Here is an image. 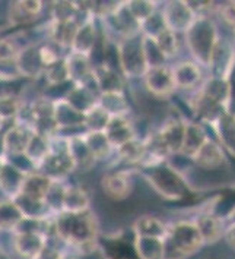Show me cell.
Returning <instances> with one entry per match:
<instances>
[{
  "instance_id": "cell-1",
  "label": "cell",
  "mask_w": 235,
  "mask_h": 259,
  "mask_svg": "<svg viewBox=\"0 0 235 259\" xmlns=\"http://www.w3.org/2000/svg\"><path fill=\"white\" fill-rule=\"evenodd\" d=\"M219 29L209 15H199L184 32V42L197 65L209 69L219 44Z\"/></svg>"
},
{
  "instance_id": "cell-2",
  "label": "cell",
  "mask_w": 235,
  "mask_h": 259,
  "mask_svg": "<svg viewBox=\"0 0 235 259\" xmlns=\"http://www.w3.org/2000/svg\"><path fill=\"white\" fill-rule=\"evenodd\" d=\"M54 229L57 236L81 250L95 243L98 224L95 215L89 211L81 214L58 212L55 214Z\"/></svg>"
},
{
  "instance_id": "cell-3",
  "label": "cell",
  "mask_w": 235,
  "mask_h": 259,
  "mask_svg": "<svg viewBox=\"0 0 235 259\" xmlns=\"http://www.w3.org/2000/svg\"><path fill=\"white\" fill-rule=\"evenodd\" d=\"M162 246L164 259H187L197 253L205 243L194 220H179L168 226Z\"/></svg>"
},
{
  "instance_id": "cell-4",
  "label": "cell",
  "mask_w": 235,
  "mask_h": 259,
  "mask_svg": "<svg viewBox=\"0 0 235 259\" xmlns=\"http://www.w3.org/2000/svg\"><path fill=\"white\" fill-rule=\"evenodd\" d=\"M142 168L146 180L151 183L155 192L159 193L162 198L168 201H181L189 195L190 192L189 182L171 164L164 161L156 165L142 167Z\"/></svg>"
},
{
  "instance_id": "cell-5",
  "label": "cell",
  "mask_w": 235,
  "mask_h": 259,
  "mask_svg": "<svg viewBox=\"0 0 235 259\" xmlns=\"http://www.w3.org/2000/svg\"><path fill=\"white\" fill-rule=\"evenodd\" d=\"M117 60L120 72L126 78H143L149 68L143 52V35L140 32L119 38Z\"/></svg>"
},
{
  "instance_id": "cell-6",
  "label": "cell",
  "mask_w": 235,
  "mask_h": 259,
  "mask_svg": "<svg viewBox=\"0 0 235 259\" xmlns=\"http://www.w3.org/2000/svg\"><path fill=\"white\" fill-rule=\"evenodd\" d=\"M190 160L199 170L206 173H216L226 167L228 154L216 139L209 137Z\"/></svg>"
},
{
  "instance_id": "cell-7",
  "label": "cell",
  "mask_w": 235,
  "mask_h": 259,
  "mask_svg": "<svg viewBox=\"0 0 235 259\" xmlns=\"http://www.w3.org/2000/svg\"><path fill=\"white\" fill-rule=\"evenodd\" d=\"M172 79L175 85V91H193L196 93L203 83V68L197 65L192 59L181 60L171 66Z\"/></svg>"
},
{
  "instance_id": "cell-8",
  "label": "cell",
  "mask_w": 235,
  "mask_h": 259,
  "mask_svg": "<svg viewBox=\"0 0 235 259\" xmlns=\"http://www.w3.org/2000/svg\"><path fill=\"white\" fill-rule=\"evenodd\" d=\"M143 82L148 93L155 98H169L175 93L172 72L168 65L148 69L143 75Z\"/></svg>"
},
{
  "instance_id": "cell-9",
  "label": "cell",
  "mask_w": 235,
  "mask_h": 259,
  "mask_svg": "<svg viewBox=\"0 0 235 259\" xmlns=\"http://www.w3.org/2000/svg\"><path fill=\"white\" fill-rule=\"evenodd\" d=\"M161 15L164 18L166 29L177 34H184L197 18V15L190 9L187 2H166L162 6Z\"/></svg>"
},
{
  "instance_id": "cell-10",
  "label": "cell",
  "mask_w": 235,
  "mask_h": 259,
  "mask_svg": "<svg viewBox=\"0 0 235 259\" xmlns=\"http://www.w3.org/2000/svg\"><path fill=\"white\" fill-rule=\"evenodd\" d=\"M101 189L108 199L114 202H122L132 195L133 182L127 170H114L102 176Z\"/></svg>"
},
{
  "instance_id": "cell-11",
  "label": "cell",
  "mask_w": 235,
  "mask_h": 259,
  "mask_svg": "<svg viewBox=\"0 0 235 259\" xmlns=\"http://www.w3.org/2000/svg\"><path fill=\"white\" fill-rule=\"evenodd\" d=\"M37 171L44 175L51 182H66L72 171H75V164L68 152H48L47 157L38 164Z\"/></svg>"
},
{
  "instance_id": "cell-12",
  "label": "cell",
  "mask_w": 235,
  "mask_h": 259,
  "mask_svg": "<svg viewBox=\"0 0 235 259\" xmlns=\"http://www.w3.org/2000/svg\"><path fill=\"white\" fill-rule=\"evenodd\" d=\"M32 135H34V131H32V127L29 124L19 122L12 123V126L2 134L5 155L24 154Z\"/></svg>"
},
{
  "instance_id": "cell-13",
  "label": "cell",
  "mask_w": 235,
  "mask_h": 259,
  "mask_svg": "<svg viewBox=\"0 0 235 259\" xmlns=\"http://www.w3.org/2000/svg\"><path fill=\"white\" fill-rule=\"evenodd\" d=\"M197 230L200 233L205 245H215L223 239L226 223L221 215L215 214L213 211L200 212L194 220Z\"/></svg>"
},
{
  "instance_id": "cell-14",
  "label": "cell",
  "mask_w": 235,
  "mask_h": 259,
  "mask_svg": "<svg viewBox=\"0 0 235 259\" xmlns=\"http://www.w3.org/2000/svg\"><path fill=\"white\" fill-rule=\"evenodd\" d=\"M65 62H66L68 73H69V81L73 85H86V87L95 85L94 76H92L94 65L91 63V59L88 56L69 52L65 56Z\"/></svg>"
},
{
  "instance_id": "cell-15",
  "label": "cell",
  "mask_w": 235,
  "mask_h": 259,
  "mask_svg": "<svg viewBox=\"0 0 235 259\" xmlns=\"http://www.w3.org/2000/svg\"><path fill=\"white\" fill-rule=\"evenodd\" d=\"M97 44V27H95V18L89 16L85 21L79 22L78 31L75 34V38L72 41L69 52L78 55L91 56L92 50Z\"/></svg>"
},
{
  "instance_id": "cell-16",
  "label": "cell",
  "mask_w": 235,
  "mask_h": 259,
  "mask_svg": "<svg viewBox=\"0 0 235 259\" xmlns=\"http://www.w3.org/2000/svg\"><path fill=\"white\" fill-rule=\"evenodd\" d=\"M94 82L97 87L98 93H125L123 78L122 73L117 72V69L111 66L110 63L104 62L101 65L94 66L92 70Z\"/></svg>"
},
{
  "instance_id": "cell-17",
  "label": "cell",
  "mask_w": 235,
  "mask_h": 259,
  "mask_svg": "<svg viewBox=\"0 0 235 259\" xmlns=\"http://www.w3.org/2000/svg\"><path fill=\"white\" fill-rule=\"evenodd\" d=\"M104 132H105V135L108 138V141L111 142L114 150H117L119 147L125 145L126 142L138 138L135 124L127 116L110 117V122H108Z\"/></svg>"
},
{
  "instance_id": "cell-18",
  "label": "cell",
  "mask_w": 235,
  "mask_h": 259,
  "mask_svg": "<svg viewBox=\"0 0 235 259\" xmlns=\"http://www.w3.org/2000/svg\"><path fill=\"white\" fill-rule=\"evenodd\" d=\"M15 249L25 259H38L47 246V237L38 232H19L15 236Z\"/></svg>"
},
{
  "instance_id": "cell-19",
  "label": "cell",
  "mask_w": 235,
  "mask_h": 259,
  "mask_svg": "<svg viewBox=\"0 0 235 259\" xmlns=\"http://www.w3.org/2000/svg\"><path fill=\"white\" fill-rule=\"evenodd\" d=\"M184 124L186 120L174 116V117H168L162 123L161 129H158V134L162 138L169 155H180L183 137H184Z\"/></svg>"
},
{
  "instance_id": "cell-20",
  "label": "cell",
  "mask_w": 235,
  "mask_h": 259,
  "mask_svg": "<svg viewBox=\"0 0 235 259\" xmlns=\"http://www.w3.org/2000/svg\"><path fill=\"white\" fill-rule=\"evenodd\" d=\"M14 63L16 70L27 78H37L44 72V66L40 57V49L35 46H27L21 49Z\"/></svg>"
},
{
  "instance_id": "cell-21",
  "label": "cell",
  "mask_w": 235,
  "mask_h": 259,
  "mask_svg": "<svg viewBox=\"0 0 235 259\" xmlns=\"http://www.w3.org/2000/svg\"><path fill=\"white\" fill-rule=\"evenodd\" d=\"M210 137L205 127L197 122L186 120L184 124V137H183V145H181L180 155L186 158H192L199 148L206 142V139Z\"/></svg>"
},
{
  "instance_id": "cell-22",
  "label": "cell",
  "mask_w": 235,
  "mask_h": 259,
  "mask_svg": "<svg viewBox=\"0 0 235 259\" xmlns=\"http://www.w3.org/2000/svg\"><path fill=\"white\" fill-rule=\"evenodd\" d=\"M91 206V195L82 186L78 185H66L63 195L62 212L70 214H81L89 211Z\"/></svg>"
},
{
  "instance_id": "cell-23",
  "label": "cell",
  "mask_w": 235,
  "mask_h": 259,
  "mask_svg": "<svg viewBox=\"0 0 235 259\" xmlns=\"http://www.w3.org/2000/svg\"><path fill=\"white\" fill-rule=\"evenodd\" d=\"M42 12V2H12L9 5L8 16L11 24L14 25H24L35 21Z\"/></svg>"
},
{
  "instance_id": "cell-24",
  "label": "cell",
  "mask_w": 235,
  "mask_h": 259,
  "mask_svg": "<svg viewBox=\"0 0 235 259\" xmlns=\"http://www.w3.org/2000/svg\"><path fill=\"white\" fill-rule=\"evenodd\" d=\"M53 117L58 126V132L66 127H76V126L83 127V114L75 109L73 106H70L63 97L58 100H54Z\"/></svg>"
},
{
  "instance_id": "cell-25",
  "label": "cell",
  "mask_w": 235,
  "mask_h": 259,
  "mask_svg": "<svg viewBox=\"0 0 235 259\" xmlns=\"http://www.w3.org/2000/svg\"><path fill=\"white\" fill-rule=\"evenodd\" d=\"M212 127L218 137L216 141L221 144L225 152H229L235 157V114L231 111L223 113Z\"/></svg>"
},
{
  "instance_id": "cell-26",
  "label": "cell",
  "mask_w": 235,
  "mask_h": 259,
  "mask_svg": "<svg viewBox=\"0 0 235 259\" xmlns=\"http://www.w3.org/2000/svg\"><path fill=\"white\" fill-rule=\"evenodd\" d=\"M25 176H27L25 173L19 171L12 164L3 161L0 168V191L9 199H14L22 189Z\"/></svg>"
},
{
  "instance_id": "cell-27",
  "label": "cell",
  "mask_w": 235,
  "mask_h": 259,
  "mask_svg": "<svg viewBox=\"0 0 235 259\" xmlns=\"http://www.w3.org/2000/svg\"><path fill=\"white\" fill-rule=\"evenodd\" d=\"M133 230H135L138 237H149V239L164 240L168 226L162 220L158 219L156 215L146 214V215H142L136 220Z\"/></svg>"
},
{
  "instance_id": "cell-28",
  "label": "cell",
  "mask_w": 235,
  "mask_h": 259,
  "mask_svg": "<svg viewBox=\"0 0 235 259\" xmlns=\"http://www.w3.org/2000/svg\"><path fill=\"white\" fill-rule=\"evenodd\" d=\"M81 138L97 161L107 160L115 152L105 132H83Z\"/></svg>"
},
{
  "instance_id": "cell-29",
  "label": "cell",
  "mask_w": 235,
  "mask_h": 259,
  "mask_svg": "<svg viewBox=\"0 0 235 259\" xmlns=\"http://www.w3.org/2000/svg\"><path fill=\"white\" fill-rule=\"evenodd\" d=\"M68 138H69V155L75 164V170H82V171L91 170L94 164L97 163V160L85 145L81 135Z\"/></svg>"
},
{
  "instance_id": "cell-30",
  "label": "cell",
  "mask_w": 235,
  "mask_h": 259,
  "mask_svg": "<svg viewBox=\"0 0 235 259\" xmlns=\"http://www.w3.org/2000/svg\"><path fill=\"white\" fill-rule=\"evenodd\" d=\"M97 104L110 117L127 116L130 113V104L125 93H102L98 96Z\"/></svg>"
},
{
  "instance_id": "cell-31",
  "label": "cell",
  "mask_w": 235,
  "mask_h": 259,
  "mask_svg": "<svg viewBox=\"0 0 235 259\" xmlns=\"http://www.w3.org/2000/svg\"><path fill=\"white\" fill-rule=\"evenodd\" d=\"M79 27V21H69V22H55L51 21L48 28V38L60 49H69L75 34Z\"/></svg>"
},
{
  "instance_id": "cell-32",
  "label": "cell",
  "mask_w": 235,
  "mask_h": 259,
  "mask_svg": "<svg viewBox=\"0 0 235 259\" xmlns=\"http://www.w3.org/2000/svg\"><path fill=\"white\" fill-rule=\"evenodd\" d=\"M115 154H117V158L127 165L140 167V164L143 163V158H145L143 139L135 138V139L126 142L125 145H122L115 150Z\"/></svg>"
},
{
  "instance_id": "cell-33",
  "label": "cell",
  "mask_w": 235,
  "mask_h": 259,
  "mask_svg": "<svg viewBox=\"0 0 235 259\" xmlns=\"http://www.w3.org/2000/svg\"><path fill=\"white\" fill-rule=\"evenodd\" d=\"M50 185H51L50 179H47L38 171H34V173H29L25 176L22 189L19 193L29 196V198H34V199H38V201H44Z\"/></svg>"
},
{
  "instance_id": "cell-34",
  "label": "cell",
  "mask_w": 235,
  "mask_h": 259,
  "mask_svg": "<svg viewBox=\"0 0 235 259\" xmlns=\"http://www.w3.org/2000/svg\"><path fill=\"white\" fill-rule=\"evenodd\" d=\"M22 220L24 215L14 199L6 198L0 201V230H16Z\"/></svg>"
},
{
  "instance_id": "cell-35",
  "label": "cell",
  "mask_w": 235,
  "mask_h": 259,
  "mask_svg": "<svg viewBox=\"0 0 235 259\" xmlns=\"http://www.w3.org/2000/svg\"><path fill=\"white\" fill-rule=\"evenodd\" d=\"M153 41H155L158 50L161 52V55L165 57V60L175 59V56H179V53H180L181 40L177 32L165 29L158 37H155Z\"/></svg>"
},
{
  "instance_id": "cell-36",
  "label": "cell",
  "mask_w": 235,
  "mask_h": 259,
  "mask_svg": "<svg viewBox=\"0 0 235 259\" xmlns=\"http://www.w3.org/2000/svg\"><path fill=\"white\" fill-rule=\"evenodd\" d=\"M110 122V116L98 104L83 113V127L85 132H104Z\"/></svg>"
},
{
  "instance_id": "cell-37",
  "label": "cell",
  "mask_w": 235,
  "mask_h": 259,
  "mask_svg": "<svg viewBox=\"0 0 235 259\" xmlns=\"http://www.w3.org/2000/svg\"><path fill=\"white\" fill-rule=\"evenodd\" d=\"M50 152V142L48 138L40 137V135H32V138L28 142L27 150H25V155L32 161L35 165V168L38 167V164L41 163L42 160L47 157V154Z\"/></svg>"
},
{
  "instance_id": "cell-38",
  "label": "cell",
  "mask_w": 235,
  "mask_h": 259,
  "mask_svg": "<svg viewBox=\"0 0 235 259\" xmlns=\"http://www.w3.org/2000/svg\"><path fill=\"white\" fill-rule=\"evenodd\" d=\"M136 249L142 259H164V246L159 239L136 236Z\"/></svg>"
},
{
  "instance_id": "cell-39",
  "label": "cell",
  "mask_w": 235,
  "mask_h": 259,
  "mask_svg": "<svg viewBox=\"0 0 235 259\" xmlns=\"http://www.w3.org/2000/svg\"><path fill=\"white\" fill-rule=\"evenodd\" d=\"M24 106V101L15 94H0V117L3 122H15L19 111Z\"/></svg>"
},
{
  "instance_id": "cell-40",
  "label": "cell",
  "mask_w": 235,
  "mask_h": 259,
  "mask_svg": "<svg viewBox=\"0 0 235 259\" xmlns=\"http://www.w3.org/2000/svg\"><path fill=\"white\" fill-rule=\"evenodd\" d=\"M42 75L45 78V82L50 87H57V85H63L66 82H70L65 57H62L60 60H57L53 65L47 66V68L44 69Z\"/></svg>"
},
{
  "instance_id": "cell-41",
  "label": "cell",
  "mask_w": 235,
  "mask_h": 259,
  "mask_svg": "<svg viewBox=\"0 0 235 259\" xmlns=\"http://www.w3.org/2000/svg\"><path fill=\"white\" fill-rule=\"evenodd\" d=\"M65 189H66V182H51L44 198V204L50 212H54V214L62 212Z\"/></svg>"
},
{
  "instance_id": "cell-42",
  "label": "cell",
  "mask_w": 235,
  "mask_h": 259,
  "mask_svg": "<svg viewBox=\"0 0 235 259\" xmlns=\"http://www.w3.org/2000/svg\"><path fill=\"white\" fill-rule=\"evenodd\" d=\"M125 5L129 14L139 25L158 9V5L155 2H125Z\"/></svg>"
},
{
  "instance_id": "cell-43",
  "label": "cell",
  "mask_w": 235,
  "mask_h": 259,
  "mask_svg": "<svg viewBox=\"0 0 235 259\" xmlns=\"http://www.w3.org/2000/svg\"><path fill=\"white\" fill-rule=\"evenodd\" d=\"M19 50H21V47L18 46V42L14 38H11V37L0 38V63L15 62Z\"/></svg>"
},
{
  "instance_id": "cell-44",
  "label": "cell",
  "mask_w": 235,
  "mask_h": 259,
  "mask_svg": "<svg viewBox=\"0 0 235 259\" xmlns=\"http://www.w3.org/2000/svg\"><path fill=\"white\" fill-rule=\"evenodd\" d=\"M38 49H40V57H41V63L44 69L47 68V66H50V65H53V63H55L62 57H65V56L60 55V50H58L60 47L55 46L54 42H51V41L42 44Z\"/></svg>"
},
{
  "instance_id": "cell-45",
  "label": "cell",
  "mask_w": 235,
  "mask_h": 259,
  "mask_svg": "<svg viewBox=\"0 0 235 259\" xmlns=\"http://www.w3.org/2000/svg\"><path fill=\"white\" fill-rule=\"evenodd\" d=\"M222 21L235 32V2H225L218 6Z\"/></svg>"
},
{
  "instance_id": "cell-46",
  "label": "cell",
  "mask_w": 235,
  "mask_h": 259,
  "mask_svg": "<svg viewBox=\"0 0 235 259\" xmlns=\"http://www.w3.org/2000/svg\"><path fill=\"white\" fill-rule=\"evenodd\" d=\"M223 239H225V242L228 243V246H229L231 249H234L235 250V223L229 224V226L225 229Z\"/></svg>"
},
{
  "instance_id": "cell-47",
  "label": "cell",
  "mask_w": 235,
  "mask_h": 259,
  "mask_svg": "<svg viewBox=\"0 0 235 259\" xmlns=\"http://www.w3.org/2000/svg\"><path fill=\"white\" fill-rule=\"evenodd\" d=\"M60 259H78V258H75V256H70V255H62V258Z\"/></svg>"
},
{
  "instance_id": "cell-48",
  "label": "cell",
  "mask_w": 235,
  "mask_h": 259,
  "mask_svg": "<svg viewBox=\"0 0 235 259\" xmlns=\"http://www.w3.org/2000/svg\"><path fill=\"white\" fill-rule=\"evenodd\" d=\"M3 124H5V122H3V119L0 117V132H3Z\"/></svg>"
},
{
  "instance_id": "cell-49",
  "label": "cell",
  "mask_w": 235,
  "mask_h": 259,
  "mask_svg": "<svg viewBox=\"0 0 235 259\" xmlns=\"http://www.w3.org/2000/svg\"><path fill=\"white\" fill-rule=\"evenodd\" d=\"M2 164H3V158H0V168H2Z\"/></svg>"
}]
</instances>
